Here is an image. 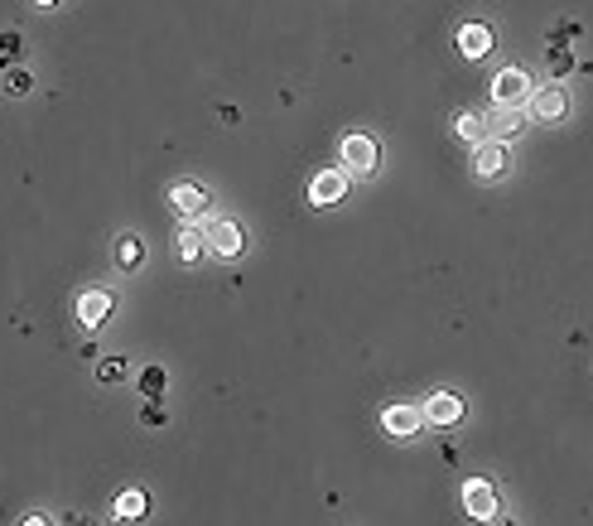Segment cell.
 <instances>
[{"instance_id": "7402d4cb", "label": "cell", "mask_w": 593, "mask_h": 526, "mask_svg": "<svg viewBox=\"0 0 593 526\" xmlns=\"http://www.w3.org/2000/svg\"><path fill=\"white\" fill-rule=\"evenodd\" d=\"M29 87H34V78H29L25 68H15V73H10V92H15V97H25Z\"/></svg>"}, {"instance_id": "5bb4252c", "label": "cell", "mask_w": 593, "mask_h": 526, "mask_svg": "<svg viewBox=\"0 0 593 526\" xmlns=\"http://www.w3.org/2000/svg\"><path fill=\"white\" fill-rule=\"evenodd\" d=\"M459 54L463 58H487L492 54V29H487L483 20H468V25L459 29Z\"/></svg>"}, {"instance_id": "30bf717a", "label": "cell", "mask_w": 593, "mask_h": 526, "mask_svg": "<svg viewBox=\"0 0 593 526\" xmlns=\"http://www.w3.org/2000/svg\"><path fill=\"white\" fill-rule=\"evenodd\" d=\"M116 309V295L111 290H82L78 295V324L82 329H102Z\"/></svg>"}, {"instance_id": "277c9868", "label": "cell", "mask_w": 593, "mask_h": 526, "mask_svg": "<svg viewBox=\"0 0 593 526\" xmlns=\"http://www.w3.org/2000/svg\"><path fill=\"white\" fill-rule=\"evenodd\" d=\"M463 512H468L473 522H497V517H502L497 488H492L487 478H468V483H463Z\"/></svg>"}, {"instance_id": "5b68a950", "label": "cell", "mask_w": 593, "mask_h": 526, "mask_svg": "<svg viewBox=\"0 0 593 526\" xmlns=\"http://www.w3.org/2000/svg\"><path fill=\"white\" fill-rule=\"evenodd\" d=\"M430 420H425V406H410V401H396V406H386L381 411V430L386 435H396V440H410V435H420Z\"/></svg>"}, {"instance_id": "9c48e42d", "label": "cell", "mask_w": 593, "mask_h": 526, "mask_svg": "<svg viewBox=\"0 0 593 526\" xmlns=\"http://www.w3.org/2000/svg\"><path fill=\"white\" fill-rule=\"evenodd\" d=\"M526 126H531V111H526V107H492V111H487V136L502 140V145L516 140Z\"/></svg>"}, {"instance_id": "9a60e30c", "label": "cell", "mask_w": 593, "mask_h": 526, "mask_svg": "<svg viewBox=\"0 0 593 526\" xmlns=\"http://www.w3.org/2000/svg\"><path fill=\"white\" fill-rule=\"evenodd\" d=\"M150 512V498H145V488H126L121 498L111 502V522H140Z\"/></svg>"}, {"instance_id": "e0dca14e", "label": "cell", "mask_w": 593, "mask_h": 526, "mask_svg": "<svg viewBox=\"0 0 593 526\" xmlns=\"http://www.w3.org/2000/svg\"><path fill=\"white\" fill-rule=\"evenodd\" d=\"M116 261H121L126 271H135V266L145 261V247H140V237H131V232H126V237L116 242Z\"/></svg>"}, {"instance_id": "6da1fadb", "label": "cell", "mask_w": 593, "mask_h": 526, "mask_svg": "<svg viewBox=\"0 0 593 526\" xmlns=\"http://www.w3.org/2000/svg\"><path fill=\"white\" fill-rule=\"evenodd\" d=\"M492 102L497 107H531V97H536V83H531V73L526 68H502L497 78H492Z\"/></svg>"}, {"instance_id": "3957f363", "label": "cell", "mask_w": 593, "mask_h": 526, "mask_svg": "<svg viewBox=\"0 0 593 526\" xmlns=\"http://www.w3.org/2000/svg\"><path fill=\"white\" fill-rule=\"evenodd\" d=\"M203 232H208V251L217 261H237L246 251V232L232 218H203Z\"/></svg>"}, {"instance_id": "d4e9b609", "label": "cell", "mask_w": 593, "mask_h": 526, "mask_svg": "<svg viewBox=\"0 0 593 526\" xmlns=\"http://www.w3.org/2000/svg\"><path fill=\"white\" fill-rule=\"evenodd\" d=\"M34 5H58V0H34Z\"/></svg>"}, {"instance_id": "44dd1931", "label": "cell", "mask_w": 593, "mask_h": 526, "mask_svg": "<svg viewBox=\"0 0 593 526\" xmlns=\"http://www.w3.org/2000/svg\"><path fill=\"white\" fill-rule=\"evenodd\" d=\"M164 420H169V416H164L160 401H145V411H140V425H164Z\"/></svg>"}, {"instance_id": "ac0fdd59", "label": "cell", "mask_w": 593, "mask_h": 526, "mask_svg": "<svg viewBox=\"0 0 593 526\" xmlns=\"http://www.w3.org/2000/svg\"><path fill=\"white\" fill-rule=\"evenodd\" d=\"M135 382H140V396H145V401H160V391H164L169 377H164V367H145Z\"/></svg>"}, {"instance_id": "4fadbf2b", "label": "cell", "mask_w": 593, "mask_h": 526, "mask_svg": "<svg viewBox=\"0 0 593 526\" xmlns=\"http://www.w3.org/2000/svg\"><path fill=\"white\" fill-rule=\"evenodd\" d=\"M203 251H208V232H203V222L184 218L179 227H174V256H179V261H198Z\"/></svg>"}, {"instance_id": "52a82bcc", "label": "cell", "mask_w": 593, "mask_h": 526, "mask_svg": "<svg viewBox=\"0 0 593 526\" xmlns=\"http://www.w3.org/2000/svg\"><path fill=\"white\" fill-rule=\"evenodd\" d=\"M512 169V150L502 145V140H483L478 150H473V174L483 179V184H492V179H502Z\"/></svg>"}, {"instance_id": "7a4b0ae2", "label": "cell", "mask_w": 593, "mask_h": 526, "mask_svg": "<svg viewBox=\"0 0 593 526\" xmlns=\"http://www.w3.org/2000/svg\"><path fill=\"white\" fill-rule=\"evenodd\" d=\"M338 155H343V169H348L352 179H362V174H372L381 160L377 140L367 136V131H348V136L338 140Z\"/></svg>"}, {"instance_id": "2e32d148", "label": "cell", "mask_w": 593, "mask_h": 526, "mask_svg": "<svg viewBox=\"0 0 593 526\" xmlns=\"http://www.w3.org/2000/svg\"><path fill=\"white\" fill-rule=\"evenodd\" d=\"M454 136H459L463 145H473V150H478L483 140H492V136H487V116H483V111H459V116H454Z\"/></svg>"}, {"instance_id": "7c38bea8", "label": "cell", "mask_w": 593, "mask_h": 526, "mask_svg": "<svg viewBox=\"0 0 593 526\" xmlns=\"http://www.w3.org/2000/svg\"><path fill=\"white\" fill-rule=\"evenodd\" d=\"M463 396H454V391H434L430 401H425V420L430 425H439V430H449V425H459L463 420Z\"/></svg>"}, {"instance_id": "8fae6325", "label": "cell", "mask_w": 593, "mask_h": 526, "mask_svg": "<svg viewBox=\"0 0 593 526\" xmlns=\"http://www.w3.org/2000/svg\"><path fill=\"white\" fill-rule=\"evenodd\" d=\"M169 208H179L184 218H213V198H208V189H198V184H174L169 189Z\"/></svg>"}, {"instance_id": "603a6c76", "label": "cell", "mask_w": 593, "mask_h": 526, "mask_svg": "<svg viewBox=\"0 0 593 526\" xmlns=\"http://www.w3.org/2000/svg\"><path fill=\"white\" fill-rule=\"evenodd\" d=\"M20 526H54V522H49L44 512H29V517H25V522H20Z\"/></svg>"}, {"instance_id": "8992f818", "label": "cell", "mask_w": 593, "mask_h": 526, "mask_svg": "<svg viewBox=\"0 0 593 526\" xmlns=\"http://www.w3.org/2000/svg\"><path fill=\"white\" fill-rule=\"evenodd\" d=\"M348 184H352L348 169H319V174L309 179V203H314V208H333V203L348 198Z\"/></svg>"}, {"instance_id": "ba28073f", "label": "cell", "mask_w": 593, "mask_h": 526, "mask_svg": "<svg viewBox=\"0 0 593 526\" xmlns=\"http://www.w3.org/2000/svg\"><path fill=\"white\" fill-rule=\"evenodd\" d=\"M531 121H545V126H550V121H565L569 116V92L560 83H545L536 92V97H531Z\"/></svg>"}, {"instance_id": "ffe728a7", "label": "cell", "mask_w": 593, "mask_h": 526, "mask_svg": "<svg viewBox=\"0 0 593 526\" xmlns=\"http://www.w3.org/2000/svg\"><path fill=\"white\" fill-rule=\"evenodd\" d=\"M569 68H574V54H569V44H555V49H550V73H555V78H565Z\"/></svg>"}, {"instance_id": "cb8c5ba5", "label": "cell", "mask_w": 593, "mask_h": 526, "mask_svg": "<svg viewBox=\"0 0 593 526\" xmlns=\"http://www.w3.org/2000/svg\"><path fill=\"white\" fill-rule=\"evenodd\" d=\"M492 526H512V522H507V517H497V522H492Z\"/></svg>"}, {"instance_id": "d6986e66", "label": "cell", "mask_w": 593, "mask_h": 526, "mask_svg": "<svg viewBox=\"0 0 593 526\" xmlns=\"http://www.w3.org/2000/svg\"><path fill=\"white\" fill-rule=\"evenodd\" d=\"M97 382H107V387H111V382H126V362H121V358H102V362H97Z\"/></svg>"}]
</instances>
